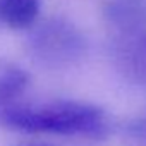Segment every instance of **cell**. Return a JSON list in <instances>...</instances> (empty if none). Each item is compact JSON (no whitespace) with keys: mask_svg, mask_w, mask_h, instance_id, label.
<instances>
[{"mask_svg":"<svg viewBox=\"0 0 146 146\" xmlns=\"http://www.w3.org/2000/svg\"><path fill=\"white\" fill-rule=\"evenodd\" d=\"M0 122L9 129L28 134L100 137L107 129L102 108L74 100H57L43 105L12 103L2 112Z\"/></svg>","mask_w":146,"mask_h":146,"instance_id":"6da1fadb","label":"cell"},{"mask_svg":"<svg viewBox=\"0 0 146 146\" xmlns=\"http://www.w3.org/2000/svg\"><path fill=\"white\" fill-rule=\"evenodd\" d=\"M28 48L31 55L46 67H67L84 57L86 38L69 21L55 17L31 31Z\"/></svg>","mask_w":146,"mask_h":146,"instance_id":"7a4b0ae2","label":"cell"},{"mask_svg":"<svg viewBox=\"0 0 146 146\" xmlns=\"http://www.w3.org/2000/svg\"><path fill=\"white\" fill-rule=\"evenodd\" d=\"M105 19L117 36L132 35L146 26V7L136 0H112L105 7Z\"/></svg>","mask_w":146,"mask_h":146,"instance_id":"3957f363","label":"cell"},{"mask_svg":"<svg viewBox=\"0 0 146 146\" xmlns=\"http://www.w3.org/2000/svg\"><path fill=\"white\" fill-rule=\"evenodd\" d=\"M29 78L16 64L9 60H0V107L4 110L16 103V100L28 88Z\"/></svg>","mask_w":146,"mask_h":146,"instance_id":"277c9868","label":"cell"},{"mask_svg":"<svg viewBox=\"0 0 146 146\" xmlns=\"http://www.w3.org/2000/svg\"><path fill=\"white\" fill-rule=\"evenodd\" d=\"M38 0H0V23L12 29H26L36 21Z\"/></svg>","mask_w":146,"mask_h":146,"instance_id":"5b68a950","label":"cell"},{"mask_svg":"<svg viewBox=\"0 0 146 146\" xmlns=\"http://www.w3.org/2000/svg\"><path fill=\"white\" fill-rule=\"evenodd\" d=\"M127 132H129L132 137H137V139L146 141V115L131 120V122L127 124Z\"/></svg>","mask_w":146,"mask_h":146,"instance_id":"8992f818","label":"cell"},{"mask_svg":"<svg viewBox=\"0 0 146 146\" xmlns=\"http://www.w3.org/2000/svg\"><path fill=\"white\" fill-rule=\"evenodd\" d=\"M23 146H50V144H41V143H33V144H23Z\"/></svg>","mask_w":146,"mask_h":146,"instance_id":"52a82bcc","label":"cell"},{"mask_svg":"<svg viewBox=\"0 0 146 146\" xmlns=\"http://www.w3.org/2000/svg\"><path fill=\"white\" fill-rule=\"evenodd\" d=\"M2 112H4V108H2V107H0V115H2Z\"/></svg>","mask_w":146,"mask_h":146,"instance_id":"ba28073f","label":"cell"}]
</instances>
